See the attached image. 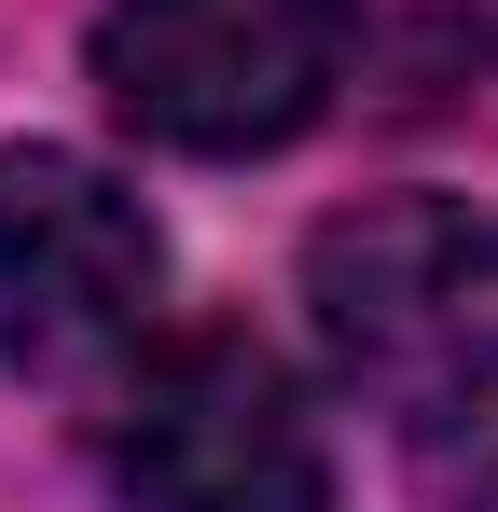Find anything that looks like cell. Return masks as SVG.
<instances>
[{
  "instance_id": "obj_1",
  "label": "cell",
  "mask_w": 498,
  "mask_h": 512,
  "mask_svg": "<svg viewBox=\"0 0 498 512\" xmlns=\"http://www.w3.org/2000/svg\"><path fill=\"white\" fill-rule=\"evenodd\" d=\"M305 319L374 416L402 429L498 416V236L457 194H374V208L319 222Z\"/></svg>"
},
{
  "instance_id": "obj_2",
  "label": "cell",
  "mask_w": 498,
  "mask_h": 512,
  "mask_svg": "<svg viewBox=\"0 0 498 512\" xmlns=\"http://www.w3.org/2000/svg\"><path fill=\"white\" fill-rule=\"evenodd\" d=\"M360 0H111L97 14V97L166 153H277L346 84Z\"/></svg>"
},
{
  "instance_id": "obj_3",
  "label": "cell",
  "mask_w": 498,
  "mask_h": 512,
  "mask_svg": "<svg viewBox=\"0 0 498 512\" xmlns=\"http://www.w3.org/2000/svg\"><path fill=\"white\" fill-rule=\"evenodd\" d=\"M111 499L125 512H332V457L291 360L249 333H166L111 402Z\"/></svg>"
},
{
  "instance_id": "obj_4",
  "label": "cell",
  "mask_w": 498,
  "mask_h": 512,
  "mask_svg": "<svg viewBox=\"0 0 498 512\" xmlns=\"http://www.w3.org/2000/svg\"><path fill=\"white\" fill-rule=\"evenodd\" d=\"M166 291L153 208L83 153H0V374H83L139 346Z\"/></svg>"
}]
</instances>
